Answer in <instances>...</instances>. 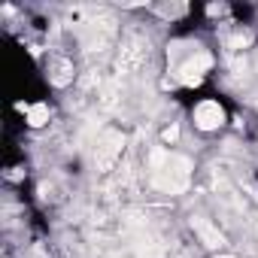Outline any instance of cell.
I'll return each instance as SVG.
<instances>
[{
  "instance_id": "obj_1",
  "label": "cell",
  "mask_w": 258,
  "mask_h": 258,
  "mask_svg": "<svg viewBox=\"0 0 258 258\" xmlns=\"http://www.w3.org/2000/svg\"><path fill=\"white\" fill-rule=\"evenodd\" d=\"M228 16L234 19V25H252L255 22V7L252 4H240V0H237V4L228 7Z\"/></svg>"
},
{
  "instance_id": "obj_2",
  "label": "cell",
  "mask_w": 258,
  "mask_h": 258,
  "mask_svg": "<svg viewBox=\"0 0 258 258\" xmlns=\"http://www.w3.org/2000/svg\"><path fill=\"white\" fill-rule=\"evenodd\" d=\"M31 225H34L40 234H49V225L43 222V216H40V213H31Z\"/></svg>"
}]
</instances>
